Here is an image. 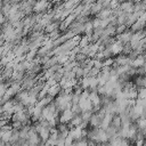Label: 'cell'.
I'll return each instance as SVG.
<instances>
[{
	"instance_id": "30",
	"label": "cell",
	"mask_w": 146,
	"mask_h": 146,
	"mask_svg": "<svg viewBox=\"0 0 146 146\" xmlns=\"http://www.w3.org/2000/svg\"><path fill=\"white\" fill-rule=\"evenodd\" d=\"M6 22H7L6 16H5V15H2V14H1V11H0V26H1V25H3Z\"/></svg>"
},
{
	"instance_id": "31",
	"label": "cell",
	"mask_w": 146,
	"mask_h": 146,
	"mask_svg": "<svg viewBox=\"0 0 146 146\" xmlns=\"http://www.w3.org/2000/svg\"><path fill=\"white\" fill-rule=\"evenodd\" d=\"M108 145V143H97L96 144V146H107Z\"/></svg>"
},
{
	"instance_id": "28",
	"label": "cell",
	"mask_w": 146,
	"mask_h": 146,
	"mask_svg": "<svg viewBox=\"0 0 146 146\" xmlns=\"http://www.w3.org/2000/svg\"><path fill=\"white\" fill-rule=\"evenodd\" d=\"M22 127H23V124H22V122H19V121H13V123H11V128H13V129L19 130Z\"/></svg>"
},
{
	"instance_id": "21",
	"label": "cell",
	"mask_w": 146,
	"mask_h": 146,
	"mask_svg": "<svg viewBox=\"0 0 146 146\" xmlns=\"http://www.w3.org/2000/svg\"><path fill=\"white\" fill-rule=\"evenodd\" d=\"M36 56V51H33V50H29L26 54H25V60L27 62H32Z\"/></svg>"
},
{
	"instance_id": "15",
	"label": "cell",
	"mask_w": 146,
	"mask_h": 146,
	"mask_svg": "<svg viewBox=\"0 0 146 146\" xmlns=\"http://www.w3.org/2000/svg\"><path fill=\"white\" fill-rule=\"evenodd\" d=\"M144 26H145V24L144 23H141L140 21H136L133 24H131L130 25V27H129V30L133 33V32H137V31H140V30H144Z\"/></svg>"
},
{
	"instance_id": "7",
	"label": "cell",
	"mask_w": 146,
	"mask_h": 146,
	"mask_svg": "<svg viewBox=\"0 0 146 146\" xmlns=\"http://www.w3.org/2000/svg\"><path fill=\"white\" fill-rule=\"evenodd\" d=\"M100 122H102V119L96 114V113H92L89 121H88V125L92 129V128H99L100 127Z\"/></svg>"
},
{
	"instance_id": "29",
	"label": "cell",
	"mask_w": 146,
	"mask_h": 146,
	"mask_svg": "<svg viewBox=\"0 0 146 146\" xmlns=\"http://www.w3.org/2000/svg\"><path fill=\"white\" fill-rule=\"evenodd\" d=\"M133 143H135L136 146H145V140L144 139H136Z\"/></svg>"
},
{
	"instance_id": "33",
	"label": "cell",
	"mask_w": 146,
	"mask_h": 146,
	"mask_svg": "<svg viewBox=\"0 0 146 146\" xmlns=\"http://www.w3.org/2000/svg\"><path fill=\"white\" fill-rule=\"evenodd\" d=\"M5 145H6V144H5V143H3V141L0 139V146H5Z\"/></svg>"
},
{
	"instance_id": "32",
	"label": "cell",
	"mask_w": 146,
	"mask_h": 146,
	"mask_svg": "<svg viewBox=\"0 0 146 146\" xmlns=\"http://www.w3.org/2000/svg\"><path fill=\"white\" fill-rule=\"evenodd\" d=\"M3 54H5L3 52V47H0V58L3 56Z\"/></svg>"
},
{
	"instance_id": "11",
	"label": "cell",
	"mask_w": 146,
	"mask_h": 146,
	"mask_svg": "<svg viewBox=\"0 0 146 146\" xmlns=\"http://www.w3.org/2000/svg\"><path fill=\"white\" fill-rule=\"evenodd\" d=\"M132 83L136 88H145V84H146L145 75H136V79L133 80Z\"/></svg>"
},
{
	"instance_id": "14",
	"label": "cell",
	"mask_w": 146,
	"mask_h": 146,
	"mask_svg": "<svg viewBox=\"0 0 146 146\" xmlns=\"http://www.w3.org/2000/svg\"><path fill=\"white\" fill-rule=\"evenodd\" d=\"M102 9H103V3L102 2H94L90 6V14L91 15H97Z\"/></svg>"
},
{
	"instance_id": "35",
	"label": "cell",
	"mask_w": 146,
	"mask_h": 146,
	"mask_svg": "<svg viewBox=\"0 0 146 146\" xmlns=\"http://www.w3.org/2000/svg\"><path fill=\"white\" fill-rule=\"evenodd\" d=\"M140 1H141V0H132L133 3H135V2H140Z\"/></svg>"
},
{
	"instance_id": "27",
	"label": "cell",
	"mask_w": 146,
	"mask_h": 146,
	"mask_svg": "<svg viewBox=\"0 0 146 146\" xmlns=\"http://www.w3.org/2000/svg\"><path fill=\"white\" fill-rule=\"evenodd\" d=\"M127 29H128V27H127L124 24H121V25H116V26H115V33H116V34H120V33L124 32Z\"/></svg>"
},
{
	"instance_id": "13",
	"label": "cell",
	"mask_w": 146,
	"mask_h": 146,
	"mask_svg": "<svg viewBox=\"0 0 146 146\" xmlns=\"http://www.w3.org/2000/svg\"><path fill=\"white\" fill-rule=\"evenodd\" d=\"M111 16H112V9H110V8H103V9L96 15V17L99 18V19L110 18Z\"/></svg>"
},
{
	"instance_id": "8",
	"label": "cell",
	"mask_w": 146,
	"mask_h": 146,
	"mask_svg": "<svg viewBox=\"0 0 146 146\" xmlns=\"http://www.w3.org/2000/svg\"><path fill=\"white\" fill-rule=\"evenodd\" d=\"M59 21H52V22H50L48 25H46L44 27H43V33L44 34H49L50 32H52V31H55V30H58V27H59Z\"/></svg>"
},
{
	"instance_id": "18",
	"label": "cell",
	"mask_w": 146,
	"mask_h": 146,
	"mask_svg": "<svg viewBox=\"0 0 146 146\" xmlns=\"http://www.w3.org/2000/svg\"><path fill=\"white\" fill-rule=\"evenodd\" d=\"M135 124L137 125L138 130H145V128H146V119H145V116H140L139 119H137L135 121Z\"/></svg>"
},
{
	"instance_id": "10",
	"label": "cell",
	"mask_w": 146,
	"mask_h": 146,
	"mask_svg": "<svg viewBox=\"0 0 146 146\" xmlns=\"http://www.w3.org/2000/svg\"><path fill=\"white\" fill-rule=\"evenodd\" d=\"M59 91H60V87H59L58 83H57V84H54V86L48 87V89H47V95L50 96V97H52V98H55L56 96H58Z\"/></svg>"
},
{
	"instance_id": "1",
	"label": "cell",
	"mask_w": 146,
	"mask_h": 146,
	"mask_svg": "<svg viewBox=\"0 0 146 146\" xmlns=\"http://www.w3.org/2000/svg\"><path fill=\"white\" fill-rule=\"evenodd\" d=\"M74 115L75 114L71 110H64V111L60 112V115L58 116V121H59V123L67 124V123H70V121L73 119Z\"/></svg>"
},
{
	"instance_id": "26",
	"label": "cell",
	"mask_w": 146,
	"mask_h": 146,
	"mask_svg": "<svg viewBox=\"0 0 146 146\" xmlns=\"http://www.w3.org/2000/svg\"><path fill=\"white\" fill-rule=\"evenodd\" d=\"M92 67H96L98 70H102V67H103V60L92 58Z\"/></svg>"
},
{
	"instance_id": "12",
	"label": "cell",
	"mask_w": 146,
	"mask_h": 146,
	"mask_svg": "<svg viewBox=\"0 0 146 146\" xmlns=\"http://www.w3.org/2000/svg\"><path fill=\"white\" fill-rule=\"evenodd\" d=\"M54 100V98L52 97H50V96H46V97H43V98H41V99H39L38 102H36V106L38 107H40V108H43V107H46L48 104H50L51 102Z\"/></svg>"
},
{
	"instance_id": "22",
	"label": "cell",
	"mask_w": 146,
	"mask_h": 146,
	"mask_svg": "<svg viewBox=\"0 0 146 146\" xmlns=\"http://www.w3.org/2000/svg\"><path fill=\"white\" fill-rule=\"evenodd\" d=\"M62 34V32L59 31V30H55V31H52V32H50L49 34H47L48 35V39H50V40H55V39H57L59 35Z\"/></svg>"
},
{
	"instance_id": "9",
	"label": "cell",
	"mask_w": 146,
	"mask_h": 146,
	"mask_svg": "<svg viewBox=\"0 0 146 146\" xmlns=\"http://www.w3.org/2000/svg\"><path fill=\"white\" fill-rule=\"evenodd\" d=\"M113 115L114 114H111V113H105V115H104V117L102 119V122H100V127L99 128H102V129H106L110 124H111V121H112V117H113Z\"/></svg>"
},
{
	"instance_id": "34",
	"label": "cell",
	"mask_w": 146,
	"mask_h": 146,
	"mask_svg": "<svg viewBox=\"0 0 146 146\" xmlns=\"http://www.w3.org/2000/svg\"><path fill=\"white\" fill-rule=\"evenodd\" d=\"M3 82V79H2V76H1V74H0V83H2Z\"/></svg>"
},
{
	"instance_id": "23",
	"label": "cell",
	"mask_w": 146,
	"mask_h": 146,
	"mask_svg": "<svg viewBox=\"0 0 146 146\" xmlns=\"http://www.w3.org/2000/svg\"><path fill=\"white\" fill-rule=\"evenodd\" d=\"M88 57L86 56V55H83V54H81V52H79V54H76L75 55V57H74V60L78 63V64H80V63H82L83 60H86Z\"/></svg>"
},
{
	"instance_id": "5",
	"label": "cell",
	"mask_w": 146,
	"mask_h": 146,
	"mask_svg": "<svg viewBox=\"0 0 146 146\" xmlns=\"http://www.w3.org/2000/svg\"><path fill=\"white\" fill-rule=\"evenodd\" d=\"M119 8H120L123 13L130 14V13H132L133 2H132V0H124V1H122V2L119 5Z\"/></svg>"
},
{
	"instance_id": "25",
	"label": "cell",
	"mask_w": 146,
	"mask_h": 146,
	"mask_svg": "<svg viewBox=\"0 0 146 146\" xmlns=\"http://www.w3.org/2000/svg\"><path fill=\"white\" fill-rule=\"evenodd\" d=\"M99 72H100V70H98V68H96V67H91L90 70H89V72H88V75L87 76H90V78H92V76H97L98 74H99Z\"/></svg>"
},
{
	"instance_id": "36",
	"label": "cell",
	"mask_w": 146,
	"mask_h": 146,
	"mask_svg": "<svg viewBox=\"0 0 146 146\" xmlns=\"http://www.w3.org/2000/svg\"><path fill=\"white\" fill-rule=\"evenodd\" d=\"M65 1H67V0H64V2H65Z\"/></svg>"
},
{
	"instance_id": "20",
	"label": "cell",
	"mask_w": 146,
	"mask_h": 146,
	"mask_svg": "<svg viewBox=\"0 0 146 146\" xmlns=\"http://www.w3.org/2000/svg\"><path fill=\"white\" fill-rule=\"evenodd\" d=\"M136 99H146L145 88H137V98Z\"/></svg>"
},
{
	"instance_id": "16",
	"label": "cell",
	"mask_w": 146,
	"mask_h": 146,
	"mask_svg": "<svg viewBox=\"0 0 146 146\" xmlns=\"http://www.w3.org/2000/svg\"><path fill=\"white\" fill-rule=\"evenodd\" d=\"M110 125H112V127H113L114 129H116V130H119V129L121 128V119H120V115H119V114H114V115H113Z\"/></svg>"
},
{
	"instance_id": "17",
	"label": "cell",
	"mask_w": 146,
	"mask_h": 146,
	"mask_svg": "<svg viewBox=\"0 0 146 146\" xmlns=\"http://www.w3.org/2000/svg\"><path fill=\"white\" fill-rule=\"evenodd\" d=\"M92 30H94V27H92V24H91V19L83 24V33H84V35L90 36L91 33H92Z\"/></svg>"
},
{
	"instance_id": "19",
	"label": "cell",
	"mask_w": 146,
	"mask_h": 146,
	"mask_svg": "<svg viewBox=\"0 0 146 146\" xmlns=\"http://www.w3.org/2000/svg\"><path fill=\"white\" fill-rule=\"evenodd\" d=\"M89 43H90L89 36H87V35H82L81 39H80V41H79V43H78V46H79L80 48H84V47H87Z\"/></svg>"
},
{
	"instance_id": "4",
	"label": "cell",
	"mask_w": 146,
	"mask_h": 146,
	"mask_svg": "<svg viewBox=\"0 0 146 146\" xmlns=\"http://www.w3.org/2000/svg\"><path fill=\"white\" fill-rule=\"evenodd\" d=\"M108 48V50L111 51V54L112 55H120V54H122V48H123V43H121L120 41H117V40H115L110 47H107Z\"/></svg>"
},
{
	"instance_id": "2",
	"label": "cell",
	"mask_w": 146,
	"mask_h": 146,
	"mask_svg": "<svg viewBox=\"0 0 146 146\" xmlns=\"http://www.w3.org/2000/svg\"><path fill=\"white\" fill-rule=\"evenodd\" d=\"M131 35H132V32H131L129 29H127L124 32H122V33H120V34H116L115 40H117V41H120L121 43L124 44V43H128V42L130 41Z\"/></svg>"
},
{
	"instance_id": "24",
	"label": "cell",
	"mask_w": 146,
	"mask_h": 146,
	"mask_svg": "<svg viewBox=\"0 0 146 146\" xmlns=\"http://www.w3.org/2000/svg\"><path fill=\"white\" fill-rule=\"evenodd\" d=\"M113 63H114V59H113L112 57L105 58V59H103V67H104V66H105V67H112Z\"/></svg>"
},
{
	"instance_id": "6",
	"label": "cell",
	"mask_w": 146,
	"mask_h": 146,
	"mask_svg": "<svg viewBox=\"0 0 146 146\" xmlns=\"http://www.w3.org/2000/svg\"><path fill=\"white\" fill-rule=\"evenodd\" d=\"M144 65H145V54L138 55L136 58H133L131 60V64H130V66L133 68H138V67L144 66Z\"/></svg>"
},
{
	"instance_id": "3",
	"label": "cell",
	"mask_w": 146,
	"mask_h": 146,
	"mask_svg": "<svg viewBox=\"0 0 146 146\" xmlns=\"http://www.w3.org/2000/svg\"><path fill=\"white\" fill-rule=\"evenodd\" d=\"M78 106H79L81 112H86V111L91 112L92 111V105H91V103H90V100L88 98H86V99L84 98H80L79 102H78Z\"/></svg>"
}]
</instances>
